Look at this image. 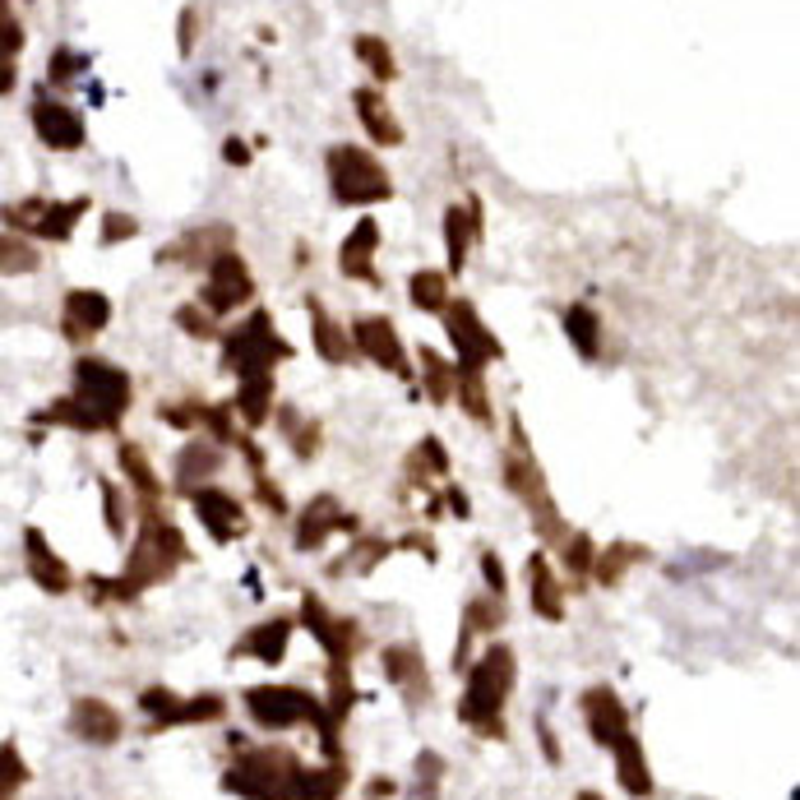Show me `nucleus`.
I'll use <instances>...</instances> for the list:
<instances>
[{"instance_id":"nucleus-1","label":"nucleus","mask_w":800,"mask_h":800,"mask_svg":"<svg viewBox=\"0 0 800 800\" xmlns=\"http://www.w3.org/2000/svg\"><path fill=\"white\" fill-rule=\"evenodd\" d=\"M185 556H191V546H185L176 523H167L158 514V504H144V533H139L135 551H130V564H125V574L116 583H107V587L116 597H135L139 587H149V583L172 574Z\"/></svg>"},{"instance_id":"nucleus-2","label":"nucleus","mask_w":800,"mask_h":800,"mask_svg":"<svg viewBox=\"0 0 800 800\" xmlns=\"http://www.w3.org/2000/svg\"><path fill=\"white\" fill-rule=\"evenodd\" d=\"M510 689H514V652L504 643H491L477 662H468V689H462L458 718L487 735H504L500 712H504Z\"/></svg>"},{"instance_id":"nucleus-3","label":"nucleus","mask_w":800,"mask_h":800,"mask_svg":"<svg viewBox=\"0 0 800 800\" xmlns=\"http://www.w3.org/2000/svg\"><path fill=\"white\" fill-rule=\"evenodd\" d=\"M324 167H329L333 199L347 204V208H370V204L393 199V176L385 172L380 158L362 149V144H333Z\"/></svg>"},{"instance_id":"nucleus-4","label":"nucleus","mask_w":800,"mask_h":800,"mask_svg":"<svg viewBox=\"0 0 800 800\" xmlns=\"http://www.w3.org/2000/svg\"><path fill=\"white\" fill-rule=\"evenodd\" d=\"M510 435L514 439H510V449H504V487L523 500V510L533 514L541 537H564V523H560V510L551 500V487H546L541 462L533 458L528 439H523V421L518 416H510Z\"/></svg>"},{"instance_id":"nucleus-5","label":"nucleus","mask_w":800,"mask_h":800,"mask_svg":"<svg viewBox=\"0 0 800 800\" xmlns=\"http://www.w3.org/2000/svg\"><path fill=\"white\" fill-rule=\"evenodd\" d=\"M135 385L121 366L102 362V356H79L75 362V403L93 416V431H116L121 416L130 412Z\"/></svg>"},{"instance_id":"nucleus-6","label":"nucleus","mask_w":800,"mask_h":800,"mask_svg":"<svg viewBox=\"0 0 800 800\" xmlns=\"http://www.w3.org/2000/svg\"><path fill=\"white\" fill-rule=\"evenodd\" d=\"M278 362H292V343L273 329L268 310H250L245 320L222 339V366L241 380H255V375H273Z\"/></svg>"},{"instance_id":"nucleus-7","label":"nucleus","mask_w":800,"mask_h":800,"mask_svg":"<svg viewBox=\"0 0 800 800\" xmlns=\"http://www.w3.org/2000/svg\"><path fill=\"white\" fill-rule=\"evenodd\" d=\"M297 777L301 764L287 750H245L241 764L222 777V787L245 800H297Z\"/></svg>"},{"instance_id":"nucleus-8","label":"nucleus","mask_w":800,"mask_h":800,"mask_svg":"<svg viewBox=\"0 0 800 800\" xmlns=\"http://www.w3.org/2000/svg\"><path fill=\"white\" fill-rule=\"evenodd\" d=\"M89 214V195L79 199H42V195H28V199H14L0 208V222H5L14 237H37V241H70L79 218Z\"/></svg>"},{"instance_id":"nucleus-9","label":"nucleus","mask_w":800,"mask_h":800,"mask_svg":"<svg viewBox=\"0 0 800 800\" xmlns=\"http://www.w3.org/2000/svg\"><path fill=\"white\" fill-rule=\"evenodd\" d=\"M204 273H208V278H204L199 301H204V310L214 315V320H218V315H231L245 301H255V273H250V264L237 255V245L218 250Z\"/></svg>"},{"instance_id":"nucleus-10","label":"nucleus","mask_w":800,"mask_h":800,"mask_svg":"<svg viewBox=\"0 0 800 800\" xmlns=\"http://www.w3.org/2000/svg\"><path fill=\"white\" fill-rule=\"evenodd\" d=\"M445 329H449V343H454V352H458V366H477V370H487L491 362H500L504 356V347H500V339L487 329V320L477 315V306L472 301H449L445 310Z\"/></svg>"},{"instance_id":"nucleus-11","label":"nucleus","mask_w":800,"mask_h":800,"mask_svg":"<svg viewBox=\"0 0 800 800\" xmlns=\"http://www.w3.org/2000/svg\"><path fill=\"white\" fill-rule=\"evenodd\" d=\"M352 352H362L366 362L393 370L398 380H412L408 347H403V339H398L393 320H385V315H362V320L352 324Z\"/></svg>"},{"instance_id":"nucleus-12","label":"nucleus","mask_w":800,"mask_h":800,"mask_svg":"<svg viewBox=\"0 0 800 800\" xmlns=\"http://www.w3.org/2000/svg\"><path fill=\"white\" fill-rule=\"evenodd\" d=\"M245 708L255 712V722L268 727V731H287L297 722H310V708L315 699L297 685H255L245 694Z\"/></svg>"},{"instance_id":"nucleus-13","label":"nucleus","mask_w":800,"mask_h":800,"mask_svg":"<svg viewBox=\"0 0 800 800\" xmlns=\"http://www.w3.org/2000/svg\"><path fill=\"white\" fill-rule=\"evenodd\" d=\"M33 130L56 153H75V149H83V139H89V125H83V116L70 107V102H56L47 93L33 98Z\"/></svg>"},{"instance_id":"nucleus-14","label":"nucleus","mask_w":800,"mask_h":800,"mask_svg":"<svg viewBox=\"0 0 800 800\" xmlns=\"http://www.w3.org/2000/svg\"><path fill=\"white\" fill-rule=\"evenodd\" d=\"M112 324V297L98 287H75L66 292V315H60V333L70 343H89Z\"/></svg>"},{"instance_id":"nucleus-15","label":"nucleus","mask_w":800,"mask_h":800,"mask_svg":"<svg viewBox=\"0 0 800 800\" xmlns=\"http://www.w3.org/2000/svg\"><path fill=\"white\" fill-rule=\"evenodd\" d=\"M191 504H195V514H199V523L208 528V537H214V541H231V537L245 533V504L231 495V491L195 487L191 491Z\"/></svg>"},{"instance_id":"nucleus-16","label":"nucleus","mask_w":800,"mask_h":800,"mask_svg":"<svg viewBox=\"0 0 800 800\" xmlns=\"http://www.w3.org/2000/svg\"><path fill=\"white\" fill-rule=\"evenodd\" d=\"M356 518L343 510L333 495H315L306 510H301V523H297V551H320L329 533H352Z\"/></svg>"},{"instance_id":"nucleus-17","label":"nucleus","mask_w":800,"mask_h":800,"mask_svg":"<svg viewBox=\"0 0 800 800\" xmlns=\"http://www.w3.org/2000/svg\"><path fill=\"white\" fill-rule=\"evenodd\" d=\"M301 620H306L310 635L324 643V652L333 658V666H347V662H352V643H356L352 620L329 616V606H324L320 597H306V602H301Z\"/></svg>"},{"instance_id":"nucleus-18","label":"nucleus","mask_w":800,"mask_h":800,"mask_svg":"<svg viewBox=\"0 0 800 800\" xmlns=\"http://www.w3.org/2000/svg\"><path fill=\"white\" fill-rule=\"evenodd\" d=\"M375 245H380V222L362 218L347 231V241L339 250V268L347 273V278H356V283H380V268H375Z\"/></svg>"},{"instance_id":"nucleus-19","label":"nucleus","mask_w":800,"mask_h":800,"mask_svg":"<svg viewBox=\"0 0 800 800\" xmlns=\"http://www.w3.org/2000/svg\"><path fill=\"white\" fill-rule=\"evenodd\" d=\"M481 237V199L472 195L468 204H449L445 208V255H449V273H462L468 264V250Z\"/></svg>"},{"instance_id":"nucleus-20","label":"nucleus","mask_w":800,"mask_h":800,"mask_svg":"<svg viewBox=\"0 0 800 800\" xmlns=\"http://www.w3.org/2000/svg\"><path fill=\"white\" fill-rule=\"evenodd\" d=\"M583 712H587V731H593V741L597 745H616L620 735L629 731V712L620 708V699L610 689H587V699H583Z\"/></svg>"},{"instance_id":"nucleus-21","label":"nucleus","mask_w":800,"mask_h":800,"mask_svg":"<svg viewBox=\"0 0 800 800\" xmlns=\"http://www.w3.org/2000/svg\"><path fill=\"white\" fill-rule=\"evenodd\" d=\"M227 245H237V231H231V227H204V231H191V237H181L176 245H167L158 260L208 268V260H214L218 250H227Z\"/></svg>"},{"instance_id":"nucleus-22","label":"nucleus","mask_w":800,"mask_h":800,"mask_svg":"<svg viewBox=\"0 0 800 800\" xmlns=\"http://www.w3.org/2000/svg\"><path fill=\"white\" fill-rule=\"evenodd\" d=\"M352 102H356V116H362L366 135L375 144H385V149H398V144H403V125H398V116L389 112V102H385L380 89H356Z\"/></svg>"},{"instance_id":"nucleus-23","label":"nucleus","mask_w":800,"mask_h":800,"mask_svg":"<svg viewBox=\"0 0 800 800\" xmlns=\"http://www.w3.org/2000/svg\"><path fill=\"white\" fill-rule=\"evenodd\" d=\"M306 310H310V343H315V352H320V362H329V366H347V356H352L347 329L333 320V315H329L320 301H306Z\"/></svg>"},{"instance_id":"nucleus-24","label":"nucleus","mask_w":800,"mask_h":800,"mask_svg":"<svg viewBox=\"0 0 800 800\" xmlns=\"http://www.w3.org/2000/svg\"><path fill=\"white\" fill-rule=\"evenodd\" d=\"M24 546H28V574L37 579V587H47V593H66V587H70V570H66V560H60L52 546H47V537H42L37 528H28L24 533Z\"/></svg>"},{"instance_id":"nucleus-25","label":"nucleus","mask_w":800,"mask_h":800,"mask_svg":"<svg viewBox=\"0 0 800 800\" xmlns=\"http://www.w3.org/2000/svg\"><path fill=\"white\" fill-rule=\"evenodd\" d=\"M560 324H564V339L574 343V352L583 356V362H597V352H602V320H597V310L574 301V306H564Z\"/></svg>"},{"instance_id":"nucleus-26","label":"nucleus","mask_w":800,"mask_h":800,"mask_svg":"<svg viewBox=\"0 0 800 800\" xmlns=\"http://www.w3.org/2000/svg\"><path fill=\"white\" fill-rule=\"evenodd\" d=\"M287 639H292V620L278 616V620H264V625L250 629L241 639V652H250V658L264 662V666H278L287 658Z\"/></svg>"},{"instance_id":"nucleus-27","label":"nucleus","mask_w":800,"mask_h":800,"mask_svg":"<svg viewBox=\"0 0 800 800\" xmlns=\"http://www.w3.org/2000/svg\"><path fill=\"white\" fill-rule=\"evenodd\" d=\"M222 468V449L218 445H208V439L199 435V439H191V445L181 449V458H176V487L181 491H195L204 477H214Z\"/></svg>"},{"instance_id":"nucleus-28","label":"nucleus","mask_w":800,"mask_h":800,"mask_svg":"<svg viewBox=\"0 0 800 800\" xmlns=\"http://www.w3.org/2000/svg\"><path fill=\"white\" fill-rule=\"evenodd\" d=\"M75 731L83 735V741H93V745H112L116 735H121V718H116L112 704H102V699H79V704H75Z\"/></svg>"},{"instance_id":"nucleus-29","label":"nucleus","mask_w":800,"mask_h":800,"mask_svg":"<svg viewBox=\"0 0 800 800\" xmlns=\"http://www.w3.org/2000/svg\"><path fill=\"white\" fill-rule=\"evenodd\" d=\"M454 398L481 426H491V393H487V370L477 366H454Z\"/></svg>"},{"instance_id":"nucleus-30","label":"nucleus","mask_w":800,"mask_h":800,"mask_svg":"<svg viewBox=\"0 0 800 800\" xmlns=\"http://www.w3.org/2000/svg\"><path fill=\"white\" fill-rule=\"evenodd\" d=\"M528 587H533V610H537V616H546V620H560L564 616V587L551 574L546 556H533L528 560Z\"/></svg>"},{"instance_id":"nucleus-31","label":"nucleus","mask_w":800,"mask_h":800,"mask_svg":"<svg viewBox=\"0 0 800 800\" xmlns=\"http://www.w3.org/2000/svg\"><path fill=\"white\" fill-rule=\"evenodd\" d=\"M610 750H616V773H620L625 791H629V796H648V791H652V777H648V759H643V745H639L635 735L625 731V735H620V741L610 745Z\"/></svg>"},{"instance_id":"nucleus-32","label":"nucleus","mask_w":800,"mask_h":800,"mask_svg":"<svg viewBox=\"0 0 800 800\" xmlns=\"http://www.w3.org/2000/svg\"><path fill=\"white\" fill-rule=\"evenodd\" d=\"M231 412L245 416V426H264L273 416V375H255V380H241L237 398H231Z\"/></svg>"},{"instance_id":"nucleus-33","label":"nucleus","mask_w":800,"mask_h":800,"mask_svg":"<svg viewBox=\"0 0 800 800\" xmlns=\"http://www.w3.org/2000/svg\"><path fill=\"white\" fill-rule=\"evenodd\" d=\"M385 676L412 694H426V666H421V652L412 643H398L385 652Z\"/></svg>"},{"instance_id":"nucleus-34","label":"nucleus","mask_w":800,"mask_h":800,"mask_svg":"<svg viewBox=\"0 0 800 800\" xmlns=\"http://www.w3.org/2000/svg\"><path fill=\"white\" fill-rule=\"evenodd\" d=\"M42 255L28 237H14V231H0V278H24V273H37Z\"/></svg>"},{"instance_id":"nucleus-35","label":"nucleus","mask_w":800,"mask_h":800,"mask_svg":"<svg viewBox=\"0 0 800 800\" xmlns=\"http://www.w3.org/2000/svg\"><path fill=\"white\" fill-rule=\"evenodd\" d=\"M408 292H412V306L426 310V315H439V310L454 301V297H449V273H439V268H421V273H412Z\"/></svg>"},{"instance_id":"nucleus-36","label":"nucleus","mask_w":800,"mask_h":800,"mask_svg":"<svg viewBox=\"0 0 800 800\" xmlns=\"http://www.w3.org/2000/svg\"><path fill=\"white\" fill-rule=\"evenodd\" d=\"M121 468H125V477H130V487L144 495V504H158L162 481H158V472H153L149 454H144L139 445H121Z\"/></svg>"},{"instance_id":"nucleus-37","label":"nucleus","mask_w":800,"mask_h":800,"mask_svg":"<svg viewBox=\"0 0 800 800\" xmlns=\"http://www.w3.org/2000/svg\"><path fill=\"white\" fill-rule=\"evenodd\" d=\"M421 385H426V398L435 408H445L454 398V366L435 347H421Z\"/></svg>"},{"instance_id":"nucleus-38","label":"nucleus","mask_w":800,"mask_h":800,"mask_svg":"<svg viewBox=\"0 0 800 800\" xmlns=\"http://www.w3.org/2000/svg\"><path fill=\"white\" fill-rule=\"evenodd\" d=\"M639 560H648V551H643V546H629V541H620V546H610V551L593 556V574H597L606 587H616V583L625 579V570H629V564H639Z\"/></svg>"},{"instance_id":"nucleus-39","label":"nucleus","mask_w":800,"mask_h":800,"mask_svg":"<svg viewBox=\"0 0 800 800\" xmlns=\"http://www.w3.org/2000/svg\"><path fill=\"white\" fill-rule=\"evenodd\" d=\"M352 56L362 60V66H366V70H370L375 79H385V83H389V79L398 75V66H393V52L385 47L380 37H370V33H362V37L352 42Z\"/></svg>"},{"instance_id":"nucleus-40","label":"nucleus","mask_w":800,"mask_h":800,"mask_svg":"<svg viewBox=\"0 0 800 800\" xmlns=\"http://www.w3.org/2000/svg\"><path fill=\"white\" fill-rule=\"evenodd\" d=\"M24 52V24L10 0H0V66H14V56Z\"/></svg>"},{"instance_id":"nucleus-41","label":"nucleus","mask_w":800,"mask_h":800,"mask_svg":"<svg viewBox=\"0 0 800 800\" xmlns=\"http://www.w3.org/2000/svg\"><path fill=\"white\" fill-rule=\"evenodd\" d=\"M416 468H421V477H426V472H435V477H449V454H445V445H439L435 435H426V439H421V445H416V454L408 458V472H416Z\"/></svg>"},{"instance_id":"nucleus-42","label":"nucleus","mask_w":800,"mask_h":800,"mask_svg":"<svg viewBox=\"0 0 800 800\" xmlns=\"http://www.w3.org/2000/svg\"><path fill=\"white\" fill-rule=\"evenodd\" d=\"M176 324L191 333V339H218V320L204 306H181L176 310Z\"/></svg>"},{"instance_id":"nucleus-43","label":"nucleus","mask_w":800,"mask_h":800,"mask_svg":"<svg viewBox=\"0 0 800 800\" xmlns=\"http://www.w3.org/2000/svg\"><path fill=\"white\" fill-rule=\"evenodd\" d=\"M47 70H52V83H70L79 70H89V56H79V52H70V47H56Z\"/></svg>"},{"instance_id":"nucleus-44","label":"nucleus","mask_w":800,"mask_h":800,"mask_svg":"<svg viewBox=\"0 0 800 800\" xmlns=\"http://www.w3.org/2000/svg\"><path fill=\"white\" fill-rule=\"evenodd\" d=\"M385 556H389V541H362L347 564H333V574H343V570H375Z\"/></svg>"},{"instance_id":"nucleus-45","label":"nucleus","mask_w":800,"mask_h":800,"mask_svg":"<svg viewBox=\"0 0 800 800\" xmlns=\"http://www.w3.org/2000/svg\"><path fill=\"white\" fill-rule=\"evenodd\" d=\"M130 237H139V222L130 214H107V218H102V245H121Z\"/></svg>"},{"instance_id":"nucleus-46","label":"nucleus","mask_w":800,"mask_h":800,"mask_svg":"<svg viewBox=\"0 0 800 800\" xmlns=\"http://www.w3.org/2000/svg\"><path fill=\"white\" fill-rule=\"evenodd\" d=\"M564 560H570L574 574H587V570H593V537H587V533H574L570 541H564Z\"/></svg>"},{"instance_id":"nucleus-47","label":"nucleus","mask_w":800,"mask_h":800,"mask_svg":"<svg viewBox=\"0 0 800 800\" xmlns=\"http://www.w3.org/2000/svg\"><path fill=\"white\" fill-rule=\"evenodd\" d=\"M102 504H107V528H112V537H125V504H121V487H116V481H102Z\"/></svg>"},{"instance_id":"nucleus-48","label":"nucleus","mask_w":800,"mask_h":800,"mask_svg":"<svg viewBox=\"0 0 800 800\" xmlns=\"http://www.w3.org/2000/svg\"><path fill=\"white\" fill-rule=\"evenodd\" d=\"M287 439H292V449H297V458H315V449H320V426H315V421H301Z\"/></svg>"},{"instance_id":"nucleus-49","label":"nucleus","mask_w":800,"mask_h":800,"mask_svg":"<svg viewBox=\"0 0 800 800\" xmlns=\"http://www.w3.org/2000/svg\"><path fill=\"white\" fill-rule=\"evenodd\" d=\"M481 579H487L491 597H504V587H510V579H504V564L495 560V551H481Z\"/></svg>"},{"instance_id":"nucleus-50","label":"nucleus","mask_w":800,"mask_h":800,"mask_svg":"<svg viewBox=\"0 0 800 800\" xmlns=\"http://www.w3.org/2000/svg\"><path fill=\"white\" fill-rule=\"evenodd\" d=\"M255 491H260V500L268 504V510H273V514H287V495H283L278 487H273V481H268L264 472L255 477Z\"/></svg>"},{"instance_id":"nucleus-51","label":"nucleus","mask_w":800,"mask_h":800,"mask_svg":"<svg viewBox=\"0 0 800 800\" xmlns=\"http://www.w3.org/2000/svg\"><path fill=\"white\" fill-rule=\"evenodd\" d=\"M176 33H181V37H176L181 56H191V52H195V10H191V5L181 10V24H176Z\"/></svg>"},{"instance_id":"nucleus-52","label":"nucleus","mask_w":800,"mask_h":800,"mask_svg":"<svg viewBox=\"0 0 800 800\" xmlns=\"http://www.w3.org/2000/svg\"><path fill=\"white\" fill-rule=\"evenodd\" d=\"M158 416L167 421V426H176V431H191L195 426V403L191 408H158Z\"/></svg>"},{"instance_id":"nucleus-53","label":"nucleus","mask_w":800,"mask_h":800,"mask_svg":"<svg viewBox=\"0 0 800 800\" xmlns=\"http://www.w3.org/2000/svg\"><path fill=\"white\" fill-rule=\"evenodd\" d=\"M222 158H227L231 167H245V162H250V144H245V139H237V135H231V139L222 144Z\"/></svg>"},{"instance_id":"nucleus-54","label":"nucleus","mask_w":800,"mask_h":800,"mask_svg":"<svg viewBox=\"0 0 800 800\" xmlns=\"http://www.w3.org/2000/svg\"><path fill=\"white\" fill-rule=\"evenodd\" d=\"M439 504H449V510H454L458 518H472V500L462 495L458 487H445V500H439Z\"/></svg>"},{"instance_id":"nucleus-55","label":"nucleus","mask_w":800,"mask_h":800,"mask_svg":"<svg viewBox=\"0 0 800 800\" xmlns=\"http://www.w3.org/2000/svg\"><path fill=\"white\" fill-rule=\"evenodd\" d=\"M14 83H19V70L14 66H0V98L14 93Z\"/></svg>"},{"instance_id":"nucleus-56","label":"nucleus","mask_w":800,"mask_h":800,"mask_svg":"<svg viewBox=\"0 0 800 800\" xmlns=\"http://www.w3.org/2000/svg\"><path fill=\"white\" fill-rule=\"evenodd\" d=\"M541 745H546V759H560V745H556L551 727H541Z\"/></svg>"}]
</instances>
